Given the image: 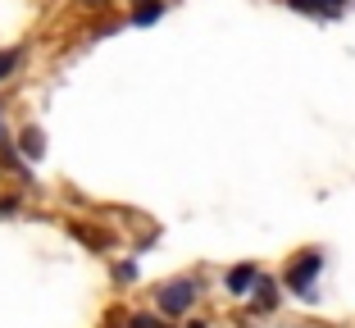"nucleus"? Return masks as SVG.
<instances>
[{
    "label": "nucleus",
    "mask_w": 355,
    "mask_h": 328,
    "mask_svg": "<svg viewBox=\"0 0 355 328\" xmlns=\"http://www.w3.org/2000/svg\"><path fill=\"white\" fill-rule=\"evenodd\" d=\"M319 269H324V251H301V260L287 269V287H292L296 297L314 301V278H319Z\"/></svg>",
    "instance_id": "obj_1"
},
{
    "label": "nucleus",
    "mask_w": 355,
    "mask_h": 328,
    "mask_svg": "<svg viewBox=\"0 0 355 328\" xmlns=\"http://www.w3.org/2000/svg\"><path fill=\"white\" fill-rule=\"evenodd\" d=\"M196 297H200L196 278H173V283L159 287V310H164V315H187V310L196 306Z\"/></svg>",
    "instance_id": "obj_2"
},
{
    "label": "nucleus",
    "mask_w": 355,
    "mask_h": 328,
    "mask_svg": "<svg viewBox=\"0 0 355 328\" xmlns=\"http://www.w3.org/2000/svg\"><path fill=\"white\" fill-rule=\"evenodd\" d=\"M223 287H228L232 297H246V292H255V287H260V265H232L228 278H223Z\"/></svg>",
    "instance_id": "obj_3"
},
{
    "label": "nucleus",
    "mask_w": 355,
    "mask_h": 328,
    "mask_svg": "<svg viewBox=\"0 0 355 328\" xmlns=\"http://www.w3.org/2000/svg\"><path fill=\"white\" fill-rule=\"evenodd\" d=\"M351 0H287V10L296 14H310V19H337Z\"/></svg>",
    "instance_id": "obj_4"
},
{
    "label": "nucleus",
    "mask_w": 355,
    "mask_h": 328,
    "mask_svg": "<svg viewBox=\"0 0 355 328\" xmlns=\"http://www.w3.org/2000/svg\"><path fill=\"white\" fill-rule=\"evenodd\" d=\"M278 283L273 278H260V287H255V310H278Z\"/></svg>",
    "instance_id": "obj_5"
},
{
    "label": "nucleus",
    "mask_w": 355,
    "mask_h": 328,
    "mask_svg": "<svg viewBox=\"0 0 355 328\" xmlns=\"http://www.w3.org/2000/svg\"><path fill=\"white\" fill-rule=\"evenodd\" d=\"M23 155L28 159H37V155H46V141H42V128H28V132H23Z\"/></svg>",
    "instance_id": "obj_6"
},
{
    "label": "nucleus",
    "mask_w": 355,
    "mask_h": 328,
    "mask_svg": "<svg viewBox=\"0 0 355 328\" xmlns=\"http://www.w3.org/2000/svg\"><path fill=\"white\" fill-rule=\"evenodd\" d=\"M159 14H164V5H159V0H146V5H137L132 23H137V28H150V23H155Z\"/></svg>",
    "instance_id": "obj_7"
},
{
    "label": "nucleus",
    "mask_w": 355,
    "mask_h": 328,
    "mask_svg": "<svg viewBox=\"0 0 355 328\" xmlns=\"http://www.w3.org/2000/svg\"><path fill=\"white\" fill-rule=\"evenodd\" d=\"M14 64H19V51H0V83L14 74Z\"/></svg>",
    "instance_id": "obj_8"
},
{
    "label": "nucleus",
    "mask_w": 355,
    "mask_h": 328,
    "mask_svg": "<svg viewBox=\"0 0 355 328\" xmlns=\"http://www.w3.org/2000/svg\"><path fill=\"white\" fill-rule=\"evenodd\" d=\"M132 328H168V324H164V319H155V315H137Z\"/></svg>",
    "instance_id": "obj_9"
},
{
    "label": "nucleus",
    "mask_w": 355,
    "mask_h": 328,
    "mask_svg": "<svg viewBox=\"0 0 355 328\" xmlns=\"http://www.w3.org/2000/svg\"><path fill=\"white\" fill-rule=\"evenodd\" d=\"M0 214H19V201L14 196H0Z\"/></svg>",
    "instance_id": "obj_10"
},
{
    "label": "nucleus",
    "mask_w": 355,
    "mask_h": 328,
    "mask_svg": "<svg viewBox=\"0 0 355 328\" xmlns=\"http://www.w3.org/2000/svg\"><path fill=\"white\" fill-rule=\"evenodd\" d=\"M141 5H146V0H141Z\"/></svg>",
    "instance_id": "obj_11"
}]
</instances>
